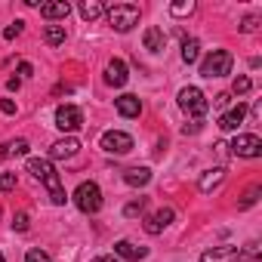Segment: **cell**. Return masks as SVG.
<instances>
[{
	"label": "cell",
	"instance_id": "obj_1",
	"mask_svg": "<svg viewBox=\"0 0 262 262\" xmlns=\"http://www.w3.org/2000/svg\"><path fill=\"white\" fill-rule=\"evenodd\" d=\"M28 173L34 176V179H40L47 188H50V201L56 204V207H62L68 198H65V188H62V176L56 173V167L47 161V158H28Z\"/></svg>",
	"mask_w": 262,
	"mask_h": 262
},
{
	"label": "cell",
	"instance_id": "obj_2",
	"mask_svg": "<svg viewBox=\"0 0 262 262\" xmlns=\"http://www.w3.org/2000/svg\"><path fill=\"white\" fill-rule=\"evenodd\" d=\"M105 16H108L111 28L120 31V34H126L133 25H139V7L136 4H114V7L105 10Z\"/></svg>",
	"mask_w": 262,
	"mask_h": 262
},
{
	"label": "cell",
	"instance_id": "obj_3",
	"mask_svg": "<svg viewBox=\"0 0 262 262\" xmlns=\"http://www.w3.org/2000/svg\"><path fill=\"white\" fill-rule=\"evenodd\" d=\"M231 65H234V56L228 50H213L204 62H201V77H225L231 74Z\"/></svg>",
	"mask_w": 262,
	"mask_h": 262
},
{
	"label": "cell",
	"instance_id": "obj_4",
	"mask_svg": "<svg viewBox=\"0 0 262 262\" xmlns=\"http://www.w3.org/2000/svg\"><path fill=\"white\" fill-rule=\"evenodd\" d=\"M179 108H182L188 117L201 120V117L210 111V99H207L198 86H185V90H179Z\"/></svg>",
	"mask_w": 262,
	"mask_h": 262
},
{
	"label": "cell",
	"instance_id": "obj_5",
	"mask_svg": "<svg viewBox=\"0 0 262 262\" xmlns=\"http://www.w3.org/2000/svg\"><path fill=\"white\" fill-rule=\"evenodd\" d=\"M74 204H77V210L86 213V216L99 213V210H102V188H99L96 182H80L77 191H74Z\"/></svg>",
	"mask_w": 262,
	"mask_h": 262
},
{
	"label": "cell",
	"instance_id": "obj_6",
	"mask_svg": "<svg viewBox=\"0 0 262 262\" xmlns=\"http://www.w3.org/2000/svg\"><path fill=\"white\" fill-rule=\"evenodd\" d=\"M56 126L62 133H77L83 126V111L77 105H59L56 108Z\"/></svg>",
	"mask_w": 262,
	"mask_h": 262
},
{
	"label": "cell",
	"instance_id": "obj_7",
	"mask_svg": "<svg viewBox=\"0 0 262 262\" xmlns=\"http://www.w3.org/2000/svg\"><path fill=\"white\" fill-rule=\"evenodd\" d=\"M102 148L108 155H126V151H133V136L120 133V129H108V133L102 136Z\"/></svg>",
	"mask_w": 262,
	"mask_h": 262
},
{
	"label": "cell",
	"instance_id": "obj_8",
	"mask_svg": "<svg viewBox=\"0 0 262 262\" xmlns=\"http://www.w3.org/2000/svg\"><path fill=\"white\" fill-rule=\"evenodd\" d=\"M228 148H231L234 158H259V155H262V142H259V136H253V133L237 136Z\"/></svg>",
	"mask_w": 262,
	"mask_h": 262
},
{
	"label": "cell",
	"instance_id": "obj_9",
	"mask_svg": "<svg viewBox=\"0 0 262 262\" xmlns=\"http://www.w3.org/2000/svg\"><path fill=\"white\" fill-rule=\"evenodd\" d=\"M173 219H176V213H173L170 207H161L158 213H151V216L145 219V231H148V234H161Z\"/></svg>",
	"mask_w": 262,
	"mask_h": 262
},
{
	"label": "cell",
	"instance_id": "obj_10",
	"mask_svg": "<svg viewBox=\"0 0 262 262\" xmlns=\"http://www.w3.org/2000/svg\"><path fill=\"white\" fill-rule=\"evenodd\" d=\"M126 62H120V59H111L108 65H105V83L108 86H123L126 83Z\"/></svg>",
	"mask_w": 262,
	"mask_h": 262
},
{
	"label": "cell",
	"instance_id": "obj_11",
	"mask_svg": "<svg viewBox=\"0 0 262 262\" xmlns=\"http://www.w3.org/2000/svg\"><path fill=\"white\" fill-rule=\"evenodd\" d=\"M80 151V142L74 139V136H65V139H59L53 148H50V158H56V161H68V158H74Z\"/></svg>",
	"mask_w": 262,
	"mask_h": 262
},
{
	"label": "cell",
	"instance_id": "obj_12",
	"mask_svg": "<svg viewBox=\"0 0 262 262\" xmlns=\"http://www.w3.org/2000/svg\"><path fill=\"white\" fill-rule=\"evenodd\" d=\"M114 253L120 259H126V262H139V259L148 256V247H136V244H129V241H117L114 244Z\"/></svg>",
	"mask_w": 262,
	"mask_h": 262
},
{
	"label": "cell",
	"instance_id": "obj_13",
	"mask_svg": "<svg viewBox=\"0 0 262 262\" xmlns=\"http://www.w3.org/2000/svg\"><path fill=\"white\" fill-rule=\"evenodd\" d=\"M244 117H247V108L237 102L231 111H225L222 117H219V129H225V133H231V129H237L241 123H244Z\"/></svg>",
	"mask_w": 262,
	"mask_h": 262
},
{
	"label": "cell",
	"instance_id": "obj_14",
	"mask_svg": "<svg viewBox=\"0 0 262 262\" xmlns=\"http://www.w3.org/2000/svg\"><path fill=\"white\" fill-rule=\"evenodd\" d=\"M68 13H71V4H68V0H53V4H40V16H43V19H50V22H56V19H68Z\"/></svg>",
	"mask_w": 262,
	"mask_h": 262
},
{
	"label": "cell",
	"instance_id": "obj_15",
	"mask_svg": "<svg viewBox=\"0 0 262 262\" xmlns=\"http://www.w3.org/2000/svg\"><path fill=\"white\" fill-rule=\"evenodd\" d=\"M123 182H126L129 188H145V185L151 182V170H148V167H129V170L123 173Z\"/></svg>",
	"mask_w": 262,
	"mask_h": 262
},
{
	"label": "cell",
	"instance_id": "obj_16",
	"mask_svg": "<svg viewBox=\"0 0 262 262\" xmlns=\"http://www.w3.org/2000/svg\"><path fill=\"white\" fill-rule=\"evenodd\" d=\"M114 105H117V111L123 114V117H139L142 114V102L136 99V96H120V99H114Z\"/></svg>",
	"mask_w": 262,
	"mask_h": 262
},
{
	"label": "cell",
	"instance_id": "obj_17",
	"mask_svg": "<svg viewBox=\"0 0 262 262\" xmlns=\"http://www.w3.org/2000/svg\"><path fill=\"white\" fill-rule=\"evenodd\" d=\"M142 43H145V50H151V53H164V47H167V34H164L158 25H151V28L145 31V37H142Z\"/></svg>",
	"mask_w": 262,
	"mask_h": 262
},
{
	"label": "cell",
	"instance_id": "obj_18",
	"mask_svg": "<svg viewBox=\"0 0 262 262\" xmlns=\"http://www.w3.org/2000/svg\"><path fill=\"white\" fill-rule=\"evenodd\" d=\"M237 253H241L237 247H213L201 256V262H231V259H237Z\"/></svg>",
	"mask_w": 262,
	"mask_h": 262
},
{
	"label": "cell",
	"instance_id": "obj_19",
	"mask_svg": "<svg viewBox=\"0 0 262 262\" xmlns=\"http://www.w3.org/2000/svg\"><path fill=\"white\" fill-rule=\"evenodd\" d=\"M222 179H225V170H222V167H216V170H207V173L201 176L198 188H201L204 194H210L213 188H219V185H222Z\"/></svg>",
	"mask_w": 262,
	"mask_h": 262
},
{
	"label": "cell",
	"instance_id": "obj_20",
	"mask_svg": "<svg viewBox=\"0 0 262 262\" xmlns=\"http://www.w3.org/2000/svg\"><path fill=\"white\" fill-rule=\"evenodd\" d=\"M22 155H28V139H10V142H4L0 145V158H22Z\"/></svg>",
	"mask_w": 262,
	"mask_h": 262
},
{
	"label": "cell",
	"instance_id": "obj_21",
	"mask_svg": "<svg viewBox=\"0 0 262 262\" xmlns=\"http://www.w3.org/2000/svg\"><path fill=\"white\" fill-rule=\"evenodd\" d=\"M102 13H105V7L99 4V0H83V4H80V16H83L86 22H96Z\"/></svg>",
	"mask_w": 262,
	"mask_h": 262
},
{
	"label": "cell",
	"instance_id": "obj_22",
	"mask_svg": "<svg viewBox=\"0 0 262 262\" xmlns=\"http://www.w3.org/2000/svg\"><path fill=\"white\" fill-rule=\"evenodd\" d=\"M198 53H201V43H198L194 37H188V40H182V62H185V65H191V62H198Z\"/></svg>",
	"mask_w": 262,
	"mask_h": 262
},
{
	"label": "cell",
	"instance_id": "obj_23",
	"mask_svg": "<svg viewBox=\"0 0 262 262\" xmlns=\"http://www.w3.org/2000/svg\"><path fill=\"white\" fill-rule=\"evenodd\" d=\"M43 37H47L50 47H59V43H65V28H62V25H47Z\"/></svg>",
	"mask_w": 262,
	"mask_h": 262
},
{
	"label": "cell",
	"instance_id": "obj_24",
	"mask_svg": "<svg viewBox=\"0 0 262 262\" xmlns=\"http://www.w3.org/2000/svg\"><path fill=\"white\" fill-rule=\"evenodd\" d=\"M145 204H148L145 198H139V201H129V204L123 207V216H129V219H133V216H139V213L145 210Z\"/></svg>",
	"mask_w": 262,
	"mask_h": 262
},
{
	"label": "cell",
	"instance_id": "obj_25",
	"mask_svg": "<svg viewBox=\"0 0 262 262\" xmlns=\"http://www.w3.org/2000/svg\"><path fill=\"white\" fill-rule=\"evenodd\" d=\"M259 194H262V188H259V185H253V188H250V191L244 194V201H241V210H247V207H253V204L259 201Z\"/></svg>",
	"mask_w": 262,
	"mask_h": 262
},
{
	"label": "cell",
	"instance_id": "obj_26",
	"mask_svg": "<svg viewBox=\"0 0 262 262\" xmlns=\"http://www.w3.org/2000/svg\"><path fill=\"white\" fill-rule=\"evenodd\" d=\"M16 188V173H0V194Z\"/></svg>",
	"mask_w": 262,
	"mask_h": 262
},
{
	"label": "cell",
	"instance_id": "obj_27",
	"mask_svg": "<svg viewBox=\"0 0 262 262\" xmlns=\"http://www.w3.org/2000/svg\"><path fill=\"white\" fill-rule=\"evenodd\" d=\"M170 13L173 16H188V13H194V4H191V0H185V4H173Z\"/></svg>",
	"mask_w": 262,
	"mask_h": 262
},
{
	"label": "cell",
	"instance_id": "obj_28",
	"mask_svg": "<svg viewBox=\"0 0 262 262\" xmlns=\"http://www.w3.org/2000/svg\"><path fill=\"white\" fill-rule=\"evenodd\" d=\"M25 262H53V259H50L43 250H28V253H25Z\"/></svg>",
	"mask_w": 262,
	"mask_h": 262
},
{
	"label": "cell",
	"instance_id": "obj_29",
	"mask_svg": "<svg viewBox=\"0 0 262 262\" xmlns=\"http://www.w3.org/2000/svg\"><path fill=\"white\" fill-rule=\"evenodd\" d=\"M256 28H259V16H247V19L241 22V31H244V34H250V31H256Z\"/></svg>",
	"mask_w": 262,
	"mask_h": 262
},
{
	"label": "cell",
	"instance_id": "obj_30",
	"mask_svg": "<svg viewBox=\"0 0 262 262\" xmlns=\"http://www.w3.org/2000/svg\"><path fill=\"white\" fill-rule=\"evenodd\" d=\"M250 86H253V83H250V77H234V93H237V96L250 93Z\"/></svg>",
	"mask_w": 262,
	"mask_h": 262
},
{
	"label": "cell",
	"instance_id": "obj_31",
	"mask_svg": "<svg viewBox=\"0 0 262 262\" xmlns=\"http://www.w3.org/2000/svg\"><path fill=\"white\" fill-rule=\"evenodd\" d=\"M13 228H16V231H28V213H16Z\"/></svg>",
	"mask_w": 262,
	"mask_h": 262
},
{
	"label": "cell",
	"instance_id": "obj_32",
	"mask_svg": "<svg viewBox=\"0 0 262 262\" xmlns=\"http://www.w3.org/2000/svg\"><path fill=\"white\" fill-rule=\"evenodd\" d=\"M22 25H25V22H13V25H10V28L4 31V37H7V40H13V37H19V34H22Z\"/></svg>",
	"mask_w": 262,
	"mask_h": 262
},
{
	"label": "cell",
	"instance_id": "obj_33",
	"mask_svg": "<svg viewBox=\"0 0 262 262\" xmlns=\"http://www.w3.org/2000/svg\"><path fill=\"white\" fill-rule=\"evenodd\" d=\"M0 111H4V114H16V102L13 99H0Z\"/></svg>",
	"mask_w": 262,
	"mask_h": 262
},
{
	"label": "cell",
	"instance_id": "obj_34",
	"mask_svg": "<svg viewBox=\"0 0 262 262\" xmlns=\"http://www.w3.org/2000/svg\"><path fill=\"white\" fill-rule=\"evenodd\" d=\"M228 102H231V96H228V93H219V96L213 99V105H216V108H222V105H228Z\"/></svg>",
	"mask_w": 262,
	"mask_h": 262
},
{
	"label": "cell",
	"instance_id": "obj_35",
	"mask_svg": "<svg viewBox=\"0 0 262 262\" xmlns=\"http://www.w3.org/2000/svg\"><path fill=\"white\" fill-rule=\"evenodd\" d=\"M19 74H22V77H31V74H34L31 62H22V65H19Z\"/></svg>",
	"mask_w": 262,
	"mask_h": 262
},
{
	"label": "cell",
	"instance_id": "obj_36",
	"mask_svg": "<svg viewBox=\"0 0 262 262\" xmlns=\"http://www.w3.org/2000/svg\"><path fill=\"white\" fill-rule=\"evenodd\" d=\"M198 129H201V120H194V123H185V126H182V133L188 136V133H198Z\"/></svg>",
	"mask_w": 262,
	"mask_h": 262
},
{
	"label": "cell",
	"instance_id": "obj_37",
	"mask_svg": "<svg viewBox=\"0 0 262 262\" xmlns=\"http://www.w3.org/2000/svg\"><path fill=\"white\" fill-rule=\"evenodd\" d=\"M93 262H120L117 256H99V259H93Z\"/></svg>",
	"mask_w": 262,
	"mask_h": 262
},
{
	"label": "cell",
	"instance_id": "obj_38",
	"mask_svg": "<svg viewBox=\"0 0 262 262\" xmlns=\"http://www.w3.org/2000/svg\"><path fill=\"white\" fill-rule=\"evenodd\" d=\"M0 262H7V259H4V253H0Z\"/></svg>",
	"mask_w": 262,
	"mask_h": 262
}]
</instances>
